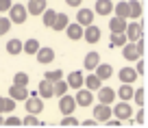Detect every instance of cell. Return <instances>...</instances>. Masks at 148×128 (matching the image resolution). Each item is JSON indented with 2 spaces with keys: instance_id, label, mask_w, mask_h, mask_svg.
Segmentation results:
<instances>
[{
  "instance_id": "cell-1",
  "label": "cell",
  "mask_w": 148,
  "mask_h": 128,
  "mask_svg": "<svg viewBox=\"0 0 148 128\" xmlns=\"http://www.w3.org/2000/svg\"><path fill=\"white\" fill-rule=\"evenodd\" d=\"M26 7L24 5H11L9 7V20L11 24H24L26 22Z\"/></svg>"
},
{
  "instance_id": "cell-2",
  "label": "cell",
  "mask_w": 148,
  "mask_h": 128,
  "mask_svg": "<svg viewBox=\"0 0 148 128\" xmlns=\"http://www.w3.org/2000/svg\"><path fill=\"white\" fill-rule=\"evenodd\" d=\"M111 113L116 115L118 119L126 122V119H131V117H133V106H131L129 102H124V100H122V102H118V104H116V109H111Z\"/></svg>"
},
{
  "instance_id": "cell-3",
  "label": "cell",
  "mask_w": 148,
  "mask_h": 128,
  "mask_svg": "<svg viewBox=\"0 0 148 128\" xmlns=\"http://www.w3.org/2000/svg\"><path fill=\"white\" fill-rule=\"evenodd\" d=\"M74 102L81 106H92L94 104V91H89L87 87H79L76 96H74Z\"/></svg>"
},
{
  "instance_id": "cell-4",
  "label": "cell",
  "mask_w": 148,
  "mask_h": 128,
  "mask_svg": "<svg viewBox=\"0 0 148 128\" xmlns=\"http://www.w3.org/2000/svg\"><path fill=\"white\" fill-rule=\"evenodd\" d=\"M124 35H126V39H129V41H137L139 37H144V26H142V22L126 24V28H124Z\"/></svg>"
},
{
  "instance_id": "cell-5",
  "label": "cell",
  "mask_w": 148,
  "mask_h": 128,
  "mask_svg": "<svg viewBox=\"0 0 148 128\" xmlns=\"http://www.w3.org/2000/svg\"><path fill=\"white\" fill-rule=\"evenodd\" d=\"M74 109H76V102H74V96H68V93H63V96H59V111L63 115H72Z\"/></svg>"
},
{
  "instance_id": "cell-6",
  "label": "cell",
  "mask_w": 148,
  "mask_h": 128,
  "mask_svg": "<svg viewBox=\"0 0 148 128\" xmlns=\"http://www.w3.org/2000/svg\"><path fill=\"white\" fill-rule=\"evenodd\" d=\"M24 102H26V111H28V113H42V111H44V102H42V98H39V96H37V93H31V96H26V100H24Z\"/></svg>"
},
{
  "instance_id": "cell-7",
  "label": "cell",
  "mask_w": 148,
  "mask_h": 128,
  "mask_svg": "<svg viewBox=\"0 0 148 128\" xmlns=\"http://www.w3.org/2000/svg\"><path fill=\"white\" fill-rule=\"evenodd\" d=\"M122 57L126 61H137V59H142V52L137 50L135 41H126L124 46H122Z\"/></svg>"
},
{
  "instance_id": "cell-8",
  "label": "cell",
  "mask_w": 148,
  "mask_h": 128,
  "mask_svg": "<svg viewBox=\"0 0 148 128\" xmlns=\"http://www.w3.org/2000/svg\"><path fill=\"white\" fill-rule=\"evenodd\" d=\"M111 115H113V113H111V106H109V104L98 102V104L94 106V119H96V122H107Z\"/></svg>"
},
{
  "instance_id": "cell-9",
  "label": "cell",
  "mask_w": 148,
  "mask_h": 128,
  "mask_svg": "<svg viewBox=\"0 0 148 128\" xmlns=\"http://www.w3.org/2000/svg\"><path fill=\"white\" fill-rule=\"evenodd\" d=\"M94 11L92 9H85V7H79V13H76V22L81 24V26H89V24H94Z\"/></svg>"
},
{
  "instance_id": "cell-10",
  "label": "cell",
  "mask_w": 148,
  "mask_h": 128,
  "mask_svg": "<svg viewBox=\"0 0 148 128\" xmlns=\"http://www.w3.org/2000/svg\"><path fill=\"white\" fill-rule=\"evenodd\" d=\"M83 39L87 41V44H96V41L100 39V28H98L96 24L85 26V28H83Z\"/></svg>"
},
{
  "instance_id": "cell-11",
  "label": "cell",
  "mask_w": 148,
  "mask_h": 128,
  "mask_svg": "<svg viewBox=\"0 0 148 128\" xmlns=\"http://www.w3.org/2000/svg\"><path fill=\"white\" fill-rule=\"evenodd\" d=\"M98 102H102V104H111V102L116 100V91L111 87H98Z\"/></svg>"
},
{
  "instance_id": "cell-12",
  "label": "cell",
  "mask_w": 148,
  "mask_h": 128,
  "mask_svg": "<svg viewBox=\"0 0 148 128\" xmlns=\"http://www.w3.org/2000/svg\"><path fill=\"white\" fill-rule=\"evenodd\" d=\"M35 54H37V61H39V63H44V65L55 61V50H52V48H48V46H46V48L39 46V50H37Z\"/></svg>"
},
{
  "instance_id": "cell-13",
  "label": "cell",
  "mask_w": 148,
  "mask_h": 128,
  "mask_svg": "<svg viewBox=\"0 0 148 128\" xmlns=\"http://www.w3.org/2000/svg\"><path fill=\"white\" fill-rule=\"evenodd\" d=\"M44 9H46V0H28L26 13L28 15H42Z\"/></svg>"
},
{
  "instance_id": "cell-14",
  "label": "cell",
  "mask_w": 148,
  "mask_h": 128,
  "mask_svg": "<svg viewBox=\"0 0 148 128\" xmlns=\"http://www.w3.org/2000/svg\"><path fill=\"white\" fill-rule=\"evenodd\" d=\"M94 74H96L100 80H107V78L113 76V67H111L109 63H98L96 67H94Z\"/></svg>"
},
{
  "instance_id": "cell-15",
  "label": "cell",
  "mask_w": 148,
  "mask_h": 128,
  "mask_svg": "<svg viewBox=\"0 0 148 128\" xmlns=\"http://www.w3.org/2000/svg\"><path fill=\"white\" fill-rule=\"evenodd\" d=\"M65 33H68V37L72 41H81L83 39V26H81L79 22L76 24H68V26H65Z\"/></svg>"
},
{
  "instance_id": "cell-16",
  "label": "cell",
  "mask_w": 148,
  "mask_h": 128,
  "mask_svg": "<svg viewBox=\"0 0 148 128\" xmlns=\"http://www.w3.org/2000/svg\"><path fill=\"white\" fill-rule=\"evenodd\" d=\"M118 78H120L122 82H131V85H133V82L137 80V72H135V67H122L120 72H118Z\"/></svg>"
},
{
  "instance_id": "cell-17",
  "label": "cell",
  "mask_w": 148,
  "mask_h": 128,
  "mask_svg": "<svg viewBox=\"0 0 148 128\" xmlns=\"http://www.w3.org/2000/svg\"><path fill=\"white\" fill-rule=\"evenodd\" d=\"M37 96L39 98H55V91H52V82L44 78L39 82V87H37Z\"/></svg>"
},
{
  "instance_id": "cell-18",
  "label": "cell",
  "mask_w": 148,
  "mask_h": 128,
  "mask_svg": "<svg viewBox=\"0 0 148 128\" xmlns=\"http://www.w3.org/2000/svg\"><path fill=\"white\" fill-rule=\"evenodd\" d=\"M94 7H96L94 13H98V15H111V11H113V2L111 0H98Z\"/></svg>"
},
{
  "instance_id": "cell-19",
  "label": "cell",
  "mask_w": 148,
  "mask_h": 128,
  "mask_svg": "<svg viewBox=\"0 0 148 128\" xmlns=\"http://www.w3.org/2000/svg\"><path fill=\"white\" fill-rule=\"evenodd\" d=\"M68 87H72V89H79V87H83V74L79 72V69H74V72H70L68 74Z\"/></svg>"
},
{
  "instance_id": "cell-20",
  "label": "cell",
  "mask_w": 148,
  "mask_h": 128,
  "mask_svg": "<svg viewBox=\"0 0 148 128\" xmlns=\"http://www.w3.org/2000/svg\"><path fill=\"white\" fill-rule=\"evenodd\" d=\"M133 85H131V82H122V87L118 89V93L116 96L120 98V100H124V102H129V100H133Z\"/></svg>"
},
{
  "instance_id": "cell-21",
  "label": "cell",
  "mask_w": 148,
  "mask_h": 128,
  "mask_svg": "<svg viewBox=\"0 0 148 128\" xmlns=\"http://www.w3.org/2000/svg\"><path fill=\"white\" fill-rule=\"evenodd\" d=\"M70 24V18L65 13H57L55 15V22H52V31H57V33H61V31H65V26Z\"/></svg>"
},
{
  "instance_id": "cell-22",
  "label": "cell",
  "mask_w": 148,
  "mask_h": 128,
  "mask_svg": "<svg viewBox=\"0 0 148 128\" xmlns=\"http://www.w3.org/2000/svg\"><path fill=\"white\" fill-rule=\"evenodd\" d=\"M98 63H100V54H98V52H87V54H85L83 65H85L87 72H94V67H96Z\"/></svg>"
},
{
  "instance_id": "cell-23",
  "label": "cell",
  "mask_w": 148,
  "mask_h": 128,
  "mask_svg": "<svg viewBox=\"0 0 148 128\" xmlns=\"http://www.w3.org/2000/svg\"><path fill=\"white\" fill-rule=\"evenodd\" d=\"M9 93H11V98L18 102V100H26L28 89H26V87H22V85H11V87H9Z\"/></svg>"
},
{
  "instance_id": "cell-24",
  "label": "cell",
  "mask_w": 148,
  "mask_h": 128,
  "mask_svg": "<svg viewBox=\"0 0 148 128\" xmlns=\"http://www.w3.org/2000/svg\"><path fill=\"white\" fill-rule=\"evenodd\" d=\"M124 28H126V20H124V18L113 15V18L109 20V31H111V33H124Z\"/></svg>"
},
{
  "instance_id": "cell-25",
  "label": "cell",
  "mask_w": 148,
  "mask_h": 128,
  "mask_svg": "<svg viewBox=\"0 0 148 128\" xmlns=\"http://www.w3.org/2000/svg\"><path fill=\"white\" fill-rule=\"evenodd\" d=\"M83 85L89 89V91H96L98 87H102V80L96 76V74H89V76H83Z\"/></svg>"
},
{
  "instance_id": "cell-26",
  "label": "cell",
  "mask_w": 148,
  "mask_h": 128,
  "mask_svg": "<svg viewBox=\"0 0 148 128\" xmlns=\"http://www.w3.org/2000/svg\"><path fill=\"white\" fill-rule=\"evenodd\" d=\"M126 35L124 33H111V39H109V48H122L126 44Z\"/></svg>"
},
{
  "instance_id": "cell-27",
  "label": "cell",
  "mask_w": 148,
  "mask_h": 128,
  "mask_svg": "<svg viewBox=\"0 0 148 128\" xmlns=\"http://www.w3.org/2000/svg\"><path fill=\"white\" fill-rule=\"evenodd\" d=\"M129 18L131 20L142 18V2H137V0H131L129 2Z\"/></svg>"
},
{
  "instance_id": "cell-28",
  "label": "cell",
  "mask_w": 148,
  "mask_h": 128,
  "mask_svg": "<svg viewBox=\"0 0 148 128\" xmlns=\"http://www.w3.org/2000/svg\"><path fill=\"white\" fill-rule=\"evenodd\" d=\"M37 50H39V41H37V39L22 41V52H26V54H35Z\"/></svg>"
},
{
  "instance_id": "cell-29",
  "label": "cell",
  "mask_w": 148,
  "mask_h": 128,
  "mask_svg": "<svg viewBox=\"0 0 148 128\" xmlns=\"http://www.w3.org/2000/svg\"><path fill=\"white\" fill-rule=\"evenodd\" d=\"M68 82L63 80V78H59V80L52 82V91H55V96H63V93H68Z\"/></svg>"
},
{
  "instance_id": "cell-30",
  "label": "cell",
  "mask_w": 148,
  "mask_h": 128,
  "mask_svg": "<svg viewBox=\"0 0 148 128\" xmlns=\"http://www.w3.org/2000/svg\"><path fill=\"white\" fill-rule=\"evenodd\" d=\"M7 52H9V54H20V52H22V41L20 39L7 41Z\"/></svg>"
},
{
  "instance_id": "cell-31",
  "label": "cell",
  "mask_w": 148,
  "mask_h": 128,
  "mask_svg": "<svg viewBox=\"0 0 148 128\" xmlns=\"http://www.w3.org/2000/svg\"><path fill=\"white\" fill-rule=\"evenodd\" d=\"M113 9H116V15H118V18L129 20V2H118Z\"/></svg>"
},
{
  "instance_id": "cell-32",
  "label": "cell",
  "mask_w": 148,
  "mask_h": 128,
  "mask_svg": "<svg viewBox=\"0 0 148 128\" xmlns=\"http://www.w3.org/2000/svg\"><path fill=\"white\" fill-rule=\"evenodd\" d=\"M28 78H31V76H28L26 72H18V74L13 76V85H22V87H28Z\"/></svg>"
},
{
  "instance_id": "cell-33",
  "label": "cell",
  "mask_w": 148,
  "mask_h": 128,
  "mask_svg": "<svg viewBox=\"0 0 148 128\" xmlns=\"http://www.w3.org/2000/svg\"><path fill=\"white\" fill-rule=\"evenodd\" d=\"M42 15H44V24H46V26H52V22H55V15H57V11H55V9H48V7H46Z\"/></svg>"
},
{
  "instance_id": "cell-34",
  "label": "cell",
  "mask_w": 148,
  "mask_h": 128,
  "mask_svg": "<svg viewBox=\"0 0 148 128\" xmlns=\"http://www.w3.org/2000/svg\"><path fill=\"white\" fill-rule=\"evenodd\" d=\"M144 89H137V91H133V100H135V104L137 106H144V102H146V96H144Z\"/></svg>"
},
{
  "instance_id": "cell-35",
  "label": "cell",
  "mask_w": 148,
  "mask_h": 128,
  "mask_svg": "<svg viewBox=\"0 0 148 128\" xmlns=\"http://www.w3.org/2000/svg\"><path fill=\"white\" fill-rule=\"evenodd\" d=\"M44 76H46V80L55 82V80H59V78H63V72H61V69H52V72H46Z\"/></svg>"
},
{
  "instance_id": "cell-36",
  "label": "cell",
  "mask_w": 148,
  "mask_h": 128,
  "mask_svg": "<svg viewBox=\"0 0 148 128\" xmlns=\"http://www.w3.org/2000/svg\"><path fill=\"white\" fill-rule=\"evenodd\" d=\"M22 124H26V126H39V119H37L35 113H26V117L22 119Z\"/></svg>"
},
{
  "instance_id": "cell-37",
  "label": "cell",
  "mask_w": 148,
  "mask_h": 128,
  "mask_svg": "<svg viewBox=\"0 0 148 128\" xmlns=\"http://www.w3.org/2000/svg\"><path fill=\"white\" fill-rule=\"evenodd\" d=\"M9 28H11V20L0 15V35H7V33H9Z\"/></svg>"
},
{
  "instance_id": "cell-38",
  "label": "cell",
  "mask_w": 148,
  "mask_h": 128,
  "mask_svg": "<svg viewBox=\"0 0 148 128\" xmlns=\"http://www.w3.org/2000/svg\"><path fill=\"white\" fill-rule=\"evenodd\" d=\"M61 124H63V126H79V119H76V117H72V115H63Z\"/></svg>"
},
{
  "instance_id": "cell-39",
  "label": "cell",
  "mask_w": 148,
  "mask_h": 128,
  "mask_svg": "<svg viewBox=\"0 0 148 128\" xmlns=\"http://www.w3.org/2000/svg\"><path fill=\"white\" fill-rule=\"evenodd\" d=\"M2 124H7V126H20V124H22V119L15 117V115H9L7 119H2Z\"/></svg>"
},
{
  "instance_id": "cell-40",
  "label": "cell",
  "mask_w": 148,
  "mask_h": 128,
  "mask_svg": "<svg viewBox=\"0 0 148 128\" xmlns=\"http://www.w3.org/2000/svg\"><path fill=\"white\" fill-rule=\"evenodd\" d=\"M11 111H15V100L13 98H5V111L2 113H11Z\"/></svg>"
},
{
  "instance_id": "cell-41",
  "label": "cell",
  "mask_w": 148,
  "mask_h": 128,
  "mask_svg": "<svg viewBox=\"0 0 148 128\" xmlns=\"http://www.w3.org/2000/svg\"><path fill=\"white\" fill-rule=\"evenodd\" d=\"M9 7H11V0H0V13L9 11Z\"/></svg>"
},
{
  "instance_id": "cell-42",
  "label": "cell",
  "mask_w": 148,
  "mask_h": 128,
  "mask_svg": "<svg viewBox=\"0 0 148 128\" xmlns=\"http://www.w3.org/2000/svg\"><path fill=\"white\" fill-rule=\"evenodd\" d=\"M144 69H146V67H144V61H142V59H137V67H135L137 76H142V74H144Z\"/></svg>"
},
{
  "instance_id": "cell-43",
  "label": "cell",
  "mask_w": 148,
  "mask_h": 128,
  "mask_svg": "<svg viewBox=\"0 0 148 128\" xmlns=\"http://www.w3.org/2000/svg\"><path fill=\"white\" fill-rule=\"evenodd\" d=\"M144 119H146V115H144V111H139V113L135 115V122H137V124H144Z\"/></svg>"
},
{
  "instance_id": "cell-44",
  "label": "cell",
  "mask_w": 148,
  "mask_h": 128,
  "mask_svg": "<svg viewBox=\"0 0 148 128\" xmlns=\"http://www.w3.org/2000/svg\"><path fill=\"white\" fill-rule=\"evenodd\" d=\"M68 2V7H81L83 5V0H65Z\"/></svg>"
},
{
  "instance_id": "cell-45",
  "label": "cell",
  "mask_w": 148,
  "mask_h": 128,
  "mask_svg": "<svg viewBox=\"0 0 148 128\" xmlns=\"http://www.w3.org/2000/svg\"><path fill=\"white\" fill-rule=\"evenodd\" d=\"M79 124H83V126H94V124H98L96 119H85V122H79Z\"/></svg>"
},
{
  "instance_id": "cell-46",
  "label": "cell",
  "mask_w": 148,
  "mask_h": 128,
  "mask_svg": "<svg viewBox=\"0 0 148 128\" xmlns=\"http://www.w3.org/2000/svg\"><path fill=\"white\" fill-rule=\"evenodd\" d=\"M2 111H5V98L0 96V113H2Z\"/></svg>"
},
{
  "instance_id": "cell-47",
  "label": "cell",
  "mask_w": 148,
  "mask_h": 128,
  "mask_svg": "<svg viewBox=\"0 0 148 128\" xmlns=\"http://www.w3.org/2000/svg\"><path fill=\"white\" fill-rule=\"evenodd\" d=\"M2 119H5V117H2V115H0V126H2Z\"/></svg>"
},
{
  "instance_id": "cell-48",
  "label": "cell",
  "mask_w": 148,
  "mask_h": 128,
  "mask_svg": "<svg viewBox=\"0 0 148 128\" xmlns=\"http://www.w3.org/2000/svg\"><path fill=\"white\" fill-rule=\"evenodd\" d=\"M0 15H2V13H0Z\"/></svg>"
}]
</instances>
